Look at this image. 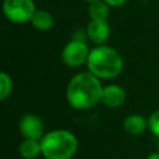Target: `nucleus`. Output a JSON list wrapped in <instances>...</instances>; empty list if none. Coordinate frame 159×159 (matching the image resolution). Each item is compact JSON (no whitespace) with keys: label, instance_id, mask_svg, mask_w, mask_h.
I'll use <instances>...</instances> for the list:
<instances>
[{"label":"nucleus","instance_id":"1","mask_svg":"<svg viewBox=\"0 0 159 159\" xmlns=\"http://www.w3.org/2000/svg\"><path fill=\"white\" fill-rule=\"evenodd\" d=\"M102 83L97 76L88 72L75 75L66 88V98L68 104L78 111H84L101 101Z\"/></svg>","mask_w":159,"mask_h":159},{"label":"nucleus","instance_id":"2","mask_svg":"<svg viewBox=\"0 0 159 159\" xmlns=\"http://www.w3.org/2000/svg\"><path fill=\"white\" fill-rule=\"evenodd\" d=\"M87 66L88 71L99 80L114 78L123 70V58L113 47L97 45L89 51Z\"/></svg>","mask_w":159,"mask_h":159},{"label":"nucleus","instance_id":"3","mask_svg":"<svg viewBox=\"0 0 159 159\" xmlns=\"http://www.w3.org/2000/svg\"><path fill=\"white\" fill-rule=\"evenodd\" d=\"M78 148L75 134L66 129H55L41 139L42 155L46 159H72Z\"/></svg>","mask_w":159,"mask_h":159},{"label":"nucleus","instance_id":"4","mask_svg":"<svg viewBox=\"0 0 159 159\" xmlns=\"http://www.w3.org/2000/svg\"><path fill=\"white\" fill-rule=\"evenodd\" d=\"M2 10L7 20L19 24L30 21L36 11L34 0H4Z\"/></svg>","mask_w":159,"mask_h":159},{"label":"nucleus","instance_id":"5","mask_svg":"<svg viewBox=\"0 0 159 159\" xmlns=\"http://www.w3.org/2000/svg\"><path fill=\"white\" fill-rule=\"evenodd\" d=\"M89 51L91 50L83 41L72 40L67 42L62 50V61L70 67H78L84 62L87 63Z\"/></svg>","mask_w":159,"mask_h":159},{"label":"nucleus","instance_id":"6","mask_svg":"<svg viewBox=\"0 0 159 159\" xmlns=\"http://www.w3.org/2000/svg\"><path fill=\"white\" fill-rule=\"evenodd\" d=\"M20 132L24 138L26 139H39L41 140L43 134V123L42 120L32 114V113H26L21 117L20 123H19Z\"/></svg>","mask_w":159,"mask_h":159},{"label":"nucleus","instance_id":"7","mask_svg":"<svg viewBox=\"0 0 159 159\" xmlns=\"http://www.w3.org/2000/svg\"><path fill=\"white\" fill-rule=\"evenodd\" d=\"M87 36L96 45H103L109 37V25L107 20H91L87 25Z\"/></svg>","mask_w":159,"mask_h":159},{"label":"nucleus","instance_id":"8","mask_svg":"<svg viewBox=\"0 0 159 159\" xmlns=\"http://www.w3.org/2000/svg\"><path fill=\"white\" fill-rule=\"evenodd\" d=\"M101 101L109 108L120 107L125 102V91L117 84H109L103 87Z\"/></svg>","mask_w":159,"mask_h":159},{"label":"nucleus","instance_id":"9","mask_svg":"<svg viewBox=\"0 0 159 159\" xmlns=\"http://www.w3.org/2000/svg\"><path fill=\"white\" fill-rule=\"evenodd\" d=\"M123 127H124V130L130 134V135H139L142 134L147 127H148V120L140 116V114H132V116H128L124 122H123Z\"/></svg>","mask_w":159,"mask_h":159},{"label":"nucleus","instance_id":"10","mask_svg":"<svg viewBox=\"0 0 159 159\" xmlns=\"http://www.w3.org/2000/svg\"><path fill=\"white\" fill-rule=\"evenodd\" d=\"M19 152H20V155L25 159H35L36 157H39L40 153H42L41 140L25 138L19 147Z\"/></svg>","mask_w":159,"mask_h":159},{"label":"nucleus","instance_id":"11","mask_svg":"<svg viewBox=\"0 0 159 159\" xmlns=\"http://www.w3.org/2000/svg\"><path fill=\"white\" fill-rule=\"evenodd\" d=\"M30 21H31V25L40 31H47L53 25L52 15L46 10H36Z\"/></svg>","mask_w":159,"mask_h":159},{"label":"nucleus","instance_id":"12","mask_svg":"<svg viewBox=\"0 0 159 159\" xmlns=\"http://www.w3.org/2000/svg\"><path fill=\"white\" fill-rule=\"evenodd\" d=\"M88 14L91 20H107L109 15V5L104 0H94L89 2Z\"/></svg>","mask_w":159,"mask_h":159},{"label":"nucleus","instance_id":"13","mask_svg":"<svg viewBox=\"0 0 159 159\" xmlns=\"http://www.w3.org/2000/svg\"><path fill=\"white\" fill-rule=\"evenodd\" d=\"M12 89V81L6 72L0 73V99L5 101Z\"/></svg>","mask_w":159,"mask_h":159},{"label":"nucleus","instance_id":"14","mask_svg":"<svg viewBox=\"0 0 159 159\" xmlns=\"http://www.w3.org/2000/svg\"><path fill=\"white\" fill-rule=\"evenodd\" d=\"M148 127L152 130V133L157 137H159V109L152 113V116L148 119Z\"/></svg>","mask_w":159,"mask_h":159},{"label":"nucleus","instance_id":"15","mask_svg":"<svg viewBox=\"0 0 159 159\" xmlns=\"http://www.w3.org/2000/svg\"><path fill=\"white\" fill-rule=\"evenodd\" d=\"M104 1H106L109 6H112V7H118V6L124 5L127 0H104Z\"/></svg>","mask_w":159,"mask_h":159},{"label":"nucleus","instance_id":"16","mask_svg":"<svg viewBox=\"0 0 159 159\" xmlns=\"http://www.w3.org/2000/svg\"><path fill=\"white\" fill-rule=\"evenodd\" d=\"M147 159H159V152L158 153H152L147 157Z\"/></svg>","mask_w":159,"mask_h":159},{"label":"nucleus","instance_id":"17","mask_svg":"<svg viewBox=\"0 0 159 159\" xmlns=\"http://www.w3.org/2000/svg\"><path fill=\"white\" fill-rule=\"evenodd\" d=\"M84 1H88V2H91V1H94V0H84Z\"/></svg>","mask_w":159,"mask_h":159}]
</instances>
